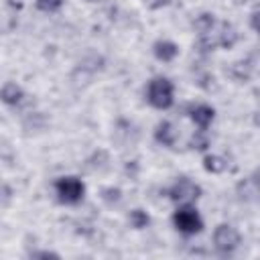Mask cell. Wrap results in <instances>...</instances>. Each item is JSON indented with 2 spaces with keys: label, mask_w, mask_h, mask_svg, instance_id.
Segmentation results:
<instances>
[{
  "label": "cell",
  "mask_w": 260,
  "mask_h": 260,
  "mask_svg": "<svg viewBox=\"0 0 260 260\" xmlns=\"http://www.w3.org/2000/svg\"><path fill=\"white\" fill-rule=\"evenodd\" d=\"M201 193H203L201 187H199L195 181L187 179V177L177 179V181L169 187V191H167L169 199H173L175 203H193L195 199L201 197Z\"/></svg>",
  "instance_id": "obj_4"
},
{
  "label": "cell",
  "mask_w": 260,
  "mask_h": 260,
  "mask_svg": "<svg viewBox=\"0 0 260 260\" xmlns=\"http://www.w3.org/2000/svg\"><path fill=\"white\" fill-rule=\"evenodd\" d=\"M189 116H191V120L195 122V126H199L201 130H205V128L213 122L215 110H213L211 106H207V104H197V106L189 112Z\"/></svg>",
  "instance_id": "obj_8"
},
{
  "label": "cell",
  "mask_w": 260,
  "mask_h": 260,
  "mask_svg": "<svg viewBox=\"0 0 260 260\" xmlns=\"http://www.w3.org/2000/svg\"><path fill=\"white\" fill-rule=\"evenodd\" d=\"M173 223L185 236H193V234H199L203 230V219L191 203H181L177 207V211L173 213Z\"/></svg>",
  "instance_id": "obj_2"
},
{
  "label": "cell",
  "mask_w": 260,
  "mask_h": 260,
  "mask_svg": "<svg viewBox=\"0 0 260 260\" xmlns=\"http://www.w3.org/2000/svg\"><path fill=\"white\" fill-rule=\"evenodd\" d=\"M215 14L213 12H201V14H197L195 16V20H193V28L199 32V35H207L213 26H215Z\"/></svg>",
  "instance_id": "obj_11"
},
{
  "label": "cell",
  "mask_w": 260,
  "mask_h": 260,
  "mask_svg": "<svg viewBox=\"0 0 260 260\" xmlns=\"http://www.w3.org/2000/svg\"><path fill=\"white\" fill-rule=\"evenodd\" d=\"M250 16H252V18H250V22H252V28H254V30H256V18H258V12H256V10H254V12H252V14H250Z\"/></svg>",
  "instance_id": "obj_20"
},
{
  "label": "cell",
  "mask_w": 260,
  "mask_h": 260,
  "mask_svg": "<svg viewBox=\"0 0 260 260\" xmlns=\"http://www.w3.org/2000/svg\"><path fill=\"white\" fill-rule=\"evenodd\" d=\"M87 2H98V0H87Z\"/></svg>",
  "instance_id": "obj_21"
},
{
  "label": "cell",
  "mask_w": 260,
  "mask_h": 260,
  "mask_svg": "<svg viewBox=\"0 0 260 260\" xmlns=\"http://www.w3.org/2000/svg\"><path fill=\"white\" fill-rule=\"evenodd\" d=\"M55 193H57V197H59L61 203L75 205V203H79V201L83 199V195H85V185H83L81 179L71 177V175L59 177V179L55 181Z\"/></svg>",
  "instance_id": "obj_3"
},
{
  "label": "cell",
  "mask_w": 260,
  "mask_h": 260,
  "mask_svg": "<svg viewBox=\"0 0 260 260\" xmlns=\"http://www.w3.org/2000/svg\"><path fill=\"white\" fill-rule=\"evenodd\" d=\"M152 53H154V57H156L158 61L169 63V61H173V59L179 55V47H177L173 41L162 39V41H156V43L152 45Z\"/></svg>",
  "instance_id": "obj_9"
},
{
  "label": "cell",
  "mask_w": 260,
  "mask_h": 260,
  "mask_svg": "<svg viewBox=\"0 0 260 260\" xmlns=\"http://www.w3.org/2000/svg\"><path fill=\"white\" fill-rule=\"evenodd\" d=\"M252 69H254V65H250L248 61H236V63H232V65H230L228 75H230L234 81L244 83V81H248V79H250Z\"/></svg>",
  "instance_id": "obj_10"
},
{
  "label": "cell",
  "mask_w": 260,
  "mask_h": 260,
  "mask_svg": "<svg viewBox=\"0 0 260 260\" xmlns=\"http://www.w3.org/2000/svg\"><path fill=\"white\" fill-rule=\"evenodd\" d=\"M10 197H12V189H10L8 185L0 183V205L8 203V201H10Z\"/></svg>",
  "instance_id": "obj_17"
},
{
  "label": "cell",
  "mask_w": 260,
  "mask_h": 260,
  "mask_svg": "<svg viewBox=\"0 0 260 260\" xmlns=\"http://www.w3.org/2000/svg\"><path fill=\"white\" fill-rule=\"evenodd\" d=\"M242 242L240 232L230 223H219L213 230V244L219 252H234Z\"/></svg>",
  "instance_id": "obj_5"
},
{
  "label": "cell",
  "mask_w": 260,
  "mask_h": 260,
  "mask_svg": "<svg viewBox=\"0 0 260 260\" xmlns=\"http://www.w3.org/2000/svg\"><path fill=\"white\" fill-rule=\"evenodd\" d=\"M128 221L134 230H144L148 223H150V215L144 211V209H132L128 213Z\"/></svg>",
  "instance_id": "obj_13"
},
{
  "label": "cell",
  "mask_w": 260,
  "mask_h": 260,
  "mask_svg": "<svg viewBox=\"0 0 260 260\" xmlns=\"http://www.w3.org/2000/svg\"><path fill=\"white\" fill-rule=\"evenodd\" d=\"M146 102L156 110H169L175 102V85L167 77H152L146 87Z\"/></svg>",
  "instance_id": "obj_1"
},
{
  "label": "cell",
  "mask_w": 260,
  "mask_h": 260,
  "mask_svg": "<svg viewBox=\"0 0 260 260\" xmlns=\"http://www.w3.org/2000/svg\"><path fill=\"white\" fill-rule=\"evenodd\" d=\"M32 258H59L57 252H49V250H43V252H32L30 254Z\"/></svg>",
  "instance_id": "obj_19"
},
{
  "label": "cell",
  "mask_w": 260,
  "mask_h": 260,
  "mask_svg": "<svg viewBox=\"0 0 260 260\" xmlns=\"http://www.w3.org/2000/svg\"><path fill=\"white\" fill-rule=\"evenodd\" d=\"M100 197H102L104 203L116 205V203H120V199H122V191H120L118 187H104L102 193H100Z\"/></svg>",
  "instance_id": "obj_14"
},
{
  "label": "cell",
  "mask_w": 260,
  "mask_h": 260,
  "mask_svg": "<svg viewBox=\"0 0 260 260\" xmlns=\"http://www.w3.org/2000/svg\"><path fill=\"white\" fill-rule=\"evenodd\" d=\"M65 4V0H37L35 2V6H37V10H41V12H57L61 6Z\"/></svg>",
  "instance_id": "obj_16"
},
{
  "label": "cell",
  "mask_w": 260,
  "mask_h": 260,
  "mask_svg": "<svg viewBox=\"0 0 260 260\" xmlns=\"http://www.w3.org/2000/svg\"><path fill=\"white\" fill-rule=\"evenodd\" d=\"M177 138H179V134H177V130H175V126L171 124V122H167V120H162V122H158L156 124V130H154V140L158 142V144H162V146H175L177 144Z\"/></svg>",
  "instance_id": "obj_6"
},
{
  "label": "cell",
  "mask_w": 260,
  "mask_h": 260,
  "mask_svg": "<svg viewBox=\"0 0 260 260\" xmlns=\"http://www.w3.org/2000/svg\"><path fill=\"white\" fill-rule=\"evenodd\" d=\"M189 146L195 148V150H207V148H209V138H207V134H205L203 130H197V132L191 136Z\"/></svg>",
  "instance_id": "obj_15"
},
{
  "label": "cell",
  "mask_w": 260,
  "mask_h": 260,
  "mask_svg": "<svg viewBox=\"0 0 260 260\" xmlns=\"http://www.w3.org/2000/svg\"><path fill=\"white\" fill-rule=\"evenodd\" d=\"M142 2H144V6L150 8V10H158V8L171 4V0H142Z\"/></svg>",
  "instance_id": "obj_18"
},
{
  "label": "cell",
  "mask_w": 260,
  "mask_h": 260,
  "mask_svg": "<svg viewBox=\"0 0 260 260\" xmlns=\"http://www.w3.org/2000/svg\"><path fill=\"white\" fill-rule=\"evenodd\" d=\"M22 100H24V89L18 83L6 81L0 87V102L2 104H6V106H18Z\"/></svg>",
  "instance_id": "obj_7"
},
{
  "label": "cell",
  "mask_w": 260,
  "mask_h": 260,
  "mask_svg": "<svg viewBox=\"0 0 260 260\" xmlns=\"http://www.w3.org/2000/svg\"><path fill=\"white\" fill-rule=\"evenodd\" d=\"M225 167H228V160H225L223 156H219V154H207V156L203 158V169H205L207 173L219 175V173L225 171Z\"/></svg>",
  "instance_id": "obj_12"
}]
</instances>
